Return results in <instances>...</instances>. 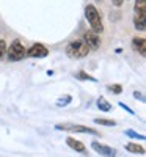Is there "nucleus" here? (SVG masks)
<instances>
[{"mask_svg":"<svg viewBox=\"0 0 146 157\" xmlns=\"http://www.w3.org/2000/svg\"><path fill=\"white\" fill-rule=\"evenodd\" d=\"M57 130H71V132H80V134H91V135H99L98 130L91 129L88 126H82V124H72V123H63V124H57L55 126Z\"/></svg>","mask_w":146,"mask_h":157,"instance_id":"20e7f679","label":"nucleus"},{"mask_svg":"<svg viewBox=\"0 0 146 157\" xmlns=\"http://www.w3.org/2000/svg\"><path fill=\"white\" fill-rule=\"evenodd\" d=\"M85 17H86L91 30L94 32V33H102V32H104V24H102L101 14H99V11L96 10L94 5L88 3V5L85 6Z\"/></svg>","mask_w":146,"mask_h":157,"instance_id":"f257e3e1","label":"nucleus"},{"mask_svg":"<svg viewBox=\"0 0 146 157\" xmlns=\"http://www.w3.org/2000/svg\"><path fill=\"white\" fill-rule=\"evenodd\" d=\"M5 54H6V43L3 39H0V60H3Z\"/></svg>","mask_w":146,"mask_h":157,"instance_id":"6ab92c4d","label":"nucleus"},{"mask_svg":"<svg viewBox=\"0 0 146 157\" xmlns=\"http://www.w3.org/2000/svg\"><path fill=\"white\" fill-rule=\"evenodd\" d=\"M134 98H137V99H141V101H144V98L141 96V93H140V91H135V93H134Z\"/></svg>","mask_w":146,"mask_h":157,"instance_id":"4be33fe9","label":"nucleus"},{"mask_svg":"<svg viewBox=\"0 0 146 157\" xmlns=\"http://www.w3.org/2000/svg\"><path fill=\"white\" fill-rule=\"evenodd\" d=\"M72 101V98L71 96H64V98H60L58 101H57V105L58 107H66V105H68V104Z\"/></svg>","mask_w":146,"mask_h":157,"instance_id":"f3484780","label":"nucleus"},{"mask_svg":"<svg viewBox=\"0 0 146 157\" xmlns=\"http://www.w3.org/2000/svg\"><path fill=\"white\" fill-rule=\"evenodd\" d=\"M75 77H77V78H80V80H91V82H98V78L91 77L90 74H86V72H83V71L77 72V74H75Z\"/></svg>","mask_w":146,"mask_h":157,"instance_id":"2eb2a0df","label":"nucleus"},{"mask_svg":"<svg viewBox=\"0 0 146 157\" xmlns=\"http://www.w3.org/2000/svg\"><path fill=\"white\" fill-rule=\"evenodd\" d=\"M144 21H146V14H137V16L134 17V25H135L137 30H140V32H144V30H146Z\"/></svg>","mask_w":146,"mask_h":157,"instance_id":"9d476101","label":"nucleus"},{"mask_svg":"<svg viewBox=\"0 0 146 157\" xmlns=\"http://www.w3.org/2000/svg\"><path fill=\"white\" fill-rule=\"evenodd\" d=\"M98 109H99L101 112H110V110H112V104L105 99V98L101 96V98L98 99Z\"/></svg>","mask_w":146,"mask_h":157,"instance_id":"9b49d317","label":"nucleus"},{"mask_svg":"<svg viewBox=\"0 0 146 157\" xmlns=\"http://www.w3.org/2000/svg\"><path fill=\"white\" fill-rule=\"evenodd\" d=\"M94 123L96 124H102V126H116V123L113 120H107V118H94Z\"/></svg>","mask_w":146,"mask_h":157,"instance_id":"4468645a","label":"nucleus"},{"mask_svg":"<svg viewBox=\"0 0 146 157\" xmlns=\"http://www.w3.org/2000/svg\"><path fill=\"white\" fill-rule=\"evenodd\" d=\"M66 145H68L71 149L77 151V152H86V148H85L83 143L79 141V140H75V138H72V137H68V138H66Z\"/></svg>","mask_w":146,"mask_h":157,"instance_id":"1a4fd4ad","label":"nucleus"},{"mask_svg":"<svg viewBox=\"0 0 146 157\" xmlns=\"http://www.w3.org/2000/svg\"><path fill=\"white\" fill-rule=\"evenodd\" d=\"M126 149H127L129 152H134V154H144V148L140 146L138 143H127Z\"/></svg>","mask_w":146,"mask_h":157,"instance_id":"f8f14e48","label":"nucleus"},{"mask_svg":"<svg viewBox=\"0 0 146 157\" xmlns=\"http://www.w3.org/2000/svg\"><path fill=\"white\" fill-rule=\"evenodd\" d=\"M112 2H113L115 6H121V5L124 3V0H112Z\"/></svg>","mask_w":146,"mask_h":157,"instance_id":"412c9836","label":"nucleus"},{"mask_svg":"<svg viewBox=\"0 0 146 157\" xmlns=\"http://www.w3.org/2000/svg\"><path fill=\"white\" fill-rule=\"evenodd\" d=\"M119 107H121V109H124L126 112H129L130 115H134V110H132V109H129V107L126 105V104H124V102H119Z\"/></svg>","mask_w":146,"mask_h":157,"instance_id":"aec40b11","label":"nucleus"},{"mask_svg":"<svg viewBox=\"0 0 146 157\" xmlns=\"http://www.w3.org/2000/svg\"><path fill=\"white\" fill-rule=\"evenodd\" d=\"M107 88L112 91L113 94H121V93H123V86H121V85H118V83H115V85H109Z\"/></svg>","mask_w":146,"mask_h":157,"instance_id":"a211bd4d","label":"nucleus"},{"mask_svg":"<svg viewBox=\"0 0 146 157\" xmlns=\"http://www.w3.org/2000/svg\"><path fill=\"white\" fill-rule=\"evenodd\" d=\"M126 135L130 137V138H135V140H144V135L137 134L135 130H132V129H127V130H126Z\"/></svg>","mask_w":146,"mask_h":157,"instance_id":"dca6fc26","label":"nucleus"},{"mask_svg":"<svg viewBox=\"0 0 146 157\" xmlns=\"http://www.w3.org/2000/svg\"><path fill=\"white\" fill-rule=\"evenodd\" d=\"M5 55L8 57L10 61H21L25 57V47L22 46L21 41L14 39V41L10 44V47L6 49V54Z\"/></svg>","mask_w":146,"mask_h":157,"instance_id":"7ed1b4c3","label":"nucleus"},{"mask_svg":"<svg viewBox=\"0 0 146 157\" xmlns=\"http://www.w3.org/2000/svg\"><path fill=\"white\" fill-rule=\"evenodd\" d=\"M132 49H134L135 52H138L141 57H144L146 55V41H144V38H134L132 39Z\"/></svg>","mask_w":146,"mask_h":157,"instance_id":"6e6552de","label":"nucleus"},{"mask_svg":"<svg viewBox=\"0 0 146 157\" xmlns=\"http://www.w3.org/2000/svg\"><path fill=\"white\" fill-rule=\"evenodd\" d=\"M90 52V47L86 46V43L83 41H72L68 44L66 47V55L69 58H74V60H80V58H85Z\"/></svg>","mask_w":146,"mask_h":157,"instance_id":"f03ea898","label":"nucleus"},{"mask_svg":"<svg viewBox=\"0 0 146 157\" xmlns=\"http://www.w3.org/2000/svg\"><path fill=\"white\" fill-rule=\"evenodd\" d=\"M135 13L137 14H146V0H137L135 2Z\"/></svg>","mask_w":146,"mask_h":157,"instance_id":"ddd939ff","label":"nucleus"},{"mask_svg":"<svg viewBox=\"0 0 146 157\" xmlns=\"http://www.w3.org/2000/svg\"><path fill=\"white\" fill-rule=\"evenodd\" d=\"M91 148L94 149L98 154H102V155H116V151L113 148H109V146H104V145H99L98 141H93L91 143Z\"/></svg>","mask_w":146,"mask_h":157,"instance_id":"0eeeda50","label":"nucleus"},{"mask_svg":"<svg viewBox=\"0 0 146 157\" xmlns=\"http://www.w3.org/2000/svg\"><path fill=\"white\" fill-rule=\"evenodd\" d=\"M83 41H85V43H86V46H88L90 49H93V50L99 49V46H101V38H99V33H94L93 30L85 32V35H83Z\"/></svg>","mask_w":146,"mask_h":157,"instance_id":"423d86ee","label":"nucleus"},{"mask_svg":"<svg viewBox=\"0 0 146 157\" xmlns=\"http://www.w3.org/2000/svg\"><path fill=\"white\" fill-rule=\"evenodd\" d=\"M25 55L27 57H32V58H46L49 55V50L46 46L43 44H33L29 50H25Z\"/></svg>","mask_w":146,"mask_h":157,"instance_id":"39448f33","label":"nucleus"}]
</instances>
